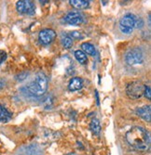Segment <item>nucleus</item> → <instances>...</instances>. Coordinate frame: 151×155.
Here are the masks:
<instances>
[{
  "label": "nucleus",
  "instance_id": "423d86ee",
  "mask_svg": "<svg viewBox=\"0 0 151 155\" xmlns=\"http://www.w3.org/2000/svg\"><path fill=\"white\" fill-rule=\"evenodd\" d=\"M17 11L21 14H33L35 12V4L29 0H20L16 3Z\"/></svg>",
  "mask_w": 151,
  "mask_h": 155
},
{
  "label": "nucleus",
  "instance_id": "6e6552de",
  "mask_svg": "<svg viewBox=\"0 0 151 155\" xmlns=\"http://www.w3.org/2000/svg\"><path fill=\"white\" fill-rule=\"evenodd\" d=\"M64 21L70 25H80L84 21V18L79 11H70L64 16Z\"/></svg>",
  "mask_w": 151,
  "mask_h": 155
},
{
  "label": "nucleus",
  "instance_id": "a211bd4d",
  "mask_svg": "<svg viewBox=\"0 0 151 155\" xmlns=\"http://www.w3.org/2000/svg\"><path fill=\"white\" fill-rule=\"evenodd\" d=\"M27 75H28V73H26V72H23V73H21L19 74L18 75H16V80L18 81H23L24 79L27 78Z\"/></svg>",
  "mask_w": 151,
  "mask_h": 155
},
{
  "label": "nucleus",
  "instance_id": "9d476101",
  "mask_svg": "<svg viewBox=\"0 0 151 155\" xmlns=\"http://www.w3.org/2000/svg\"><path fill=\"white\" fill-rule=\"evenodd\" d=\"M83 87V80L79 77H74L68 84V89L70 91H77Z\"/></svg>",
  "mask_w": 151,
  "mask_h": 155
},
{
  "label": "nucleus",
  "instance_id": "f8f14e48",
  "mask_svg": "<svg viewBox=\"0 0 151 155\" xmlns=\"http://www.w3.org/2000/svg\"><path fill=\"white\" fill-rule=\"evenodd\" d=\"M69 2L72 7L77 9H85L90 6V1H87V0H70Z\"/></svg>",
  "mask_w": 151,
  "mask_h": 155
},
{
  "label": "nucleus",
  "instance_id": "dca6fc26",
  "mask_svg": "<svg viewBox=\"0 0 151 155\" xmlns=\"http://www.w3.org/2000/svg\"><path fill=\"white\" fill-rule=\"evenodd\" d=\"M62 44L64 48H71L73 46V39L69 35H64L62 38Z\"/></svg>",
  "mask_w": 151,
  "mask_h": 155
},
{
  "label": "nucleus",
  "instance_id": "f257e3e1",
  "mask_svg": "<svg viewBox=\"0 0 151 155\" xmlns=\"http://www.w3.org/2000/svg\"><path fill=\"white\" fill-rule=\"evenodd\" d=\"M126 140L136 150H146L150 146V137L146 129L141 126H134L126 133Z\"/></svg>",
  "mask_w": 151,
  "mask_h": 155
},
{
  "label": "nucleus",
  "instance_id": "1a4fd4ad",
  "mask_svg": "<svg viewBox=\"0 0 151 155\" xmlns=\"http://www.w3.org/2000/svg\"><path fill=\"white\" fill-rule=\"evenodd\" d=\"M136 114L144 121L149 123L151 120V107H150V105H145L143 107L138 108L136 110Z\"/></svg>",
  "mask_w": 151,
  "mask_h": 155
},
{
  "label": "nucleus",
  "instance_id": "0eeeda50",
  "mask_svg": "<svg viewBox=\"0 0 151 155\" xmlns=\"http://www.w3.org/2000/svg\"><path fill=\"white\" fill-rule=\"evenodd\" d=\"M56 38V33L52 29H43L38 35V39L41 44L50 45Z\"/></svg>",
  "mask_w": 151,
  "mask_h": 155
},
{
  "label": "nucleus",
  "instance_id": "aec40b11",
  "mask_svg": "<svg viewBox=\"0 0 151 155\" xmlns=\"http://www.w3.org/2000/svg\"><path fill=\"white\" fill-rule=\"evenodd\" d=\"M144 95H145V97L147 98V100H150V98H151V91H150V87L148 86H146L145 87Z\"/></svg>",
  "mask_w": 151,
  "mask_h": 155
},
{
  "label": "nucleus",
  "instance_id": "6ab92c4d",
  "mask_svg": "<svg viewBox=\"0 0 151 155\" xmlns=\"http://www.w3.org/2000/svg\"><path fill=\"white\" fill-rule=\"evenodd\" d=\"M143 26H144V21L141 18H136L134 27H136V28H142Z\"/></svg>",
  "mask_w": 151,
  "mask_h": 155
},
{
  "label": "nucleus",
  "instance_id": "4be33fe9",
  "mask_svg": "<svg viewBox=\"0 0 151 155\" xmlns=\"http://www.w3.org/2000/svg\"><path fill=\"white\" fill-rule=\"evenodd\" d=\"M5 84H6V83H5V81L3 80V79H1L0 78V89H2L4 87H5Z\"/></svg>",
  "mask_w": 151,
  "mask_h": 155
},
{
  "label": "nucleus",
  "instance_id": "4468645a",
  "mask_svg": "<svg viewBox=\"0 0 151 155\" xmlns=\"http://www.w3.org/2000/svg\"><path fill=\"white\" fill-rule=\"evenodd\" d=\"M82 48V51H83L85 54H89L91 56H94L96 54V50L93 45H91V43H83L81 45Z\"/></svg>",
  "mask_w": 151,
  "mask_h": 155
},
{
  "label": "nucleus",
  "instance_id": "7ed1b4c3",
  "mask_svg": "<svg viewBox=\"0 0 151 155\" xmlns=\"http://www.w3.org/2000/svg\"><path fill=\"white\" fill-rule=\"evenodd\" d=\"M145 87L140 81H132L126 87V94L132 100H138L144 96Z\"/></svg>",
  "mask_w": 151,
  "mask_h": 155
},
{
  "label": "nucleus",
  "instance_id": "f3484780",
  "mask_svg": "<svg viewBox=\"0 0 151 155\" xmlns=\"http://www.w3.org/2000/svg\"><path fill=\"white\" fill-rule=\"evenodd\" d=\"M69 36L72 38V39H77V40H81L84 38V34L82 32H79V31H72L69 35Z\"/></svg>",
  "mask_w": 151,
  "mask_h": 155
},
{
  "label": "nucleus",
  "instance_id": "20e7f679",
  "mask_svg": "<svg viewBox=\"0 0 151 155\" xmlns=\"http://www.w3.org/2000/svg\"><path fill=\"white\" fill-rule=\"evenodd\" d=\"M144 60L145 58L143 51L139 48H132L129 50L125 55V61L131 66L141 64L143 63Z\"/></svg>",
  "mask_w": 151,
  "mask_h": 155
},
{
  "label": "nucleus",
  "instance_id": "9b49d317",
  "mask_svg": "<svg viewBox=\"0 0 151 155\" xmlns=\"http://www.w3.org/2000/svg\"><path fill=\"white\" fill-rule=\"evenodd\" d=\"M12 117V114L3 105H0V123H7Z\"/></svg>",
  "mask_w": 151,
  "mask_h": 155
},
{
  "label": "nucleus",
  "instance_id": "ddd939ff",
  "mask_svg": "<svg viewBox=\"0 0 151 155\" xmlns=\"http://www.w3.org/2000/svg\"><path fill=\"white\" fill-rule=\"evenodd\" d=\"M90 128L91 131L94 134V135H99L101 132V124H100V121L98 119H93L91 124H90Z\"/></svg>",
  "mask_w": 151,
  "mask_h": 155
},
{
  "label": "nucleus",
  "instance_id": "412c9836",
  "mask_svg": "<svg viewBox=\"0 0 151 155\" xmlns=\"http://www.w3.org/2000/svg\"><path fill=\"white\" fill-rule=\"evenodd\" d=\"M7 59V53L4 50H0V64H2Z\"/></svg>",
  "mask_w": 151,
  "mask_h": 155
},
{
  "label": "nucleus",
  "instance_id": "39448f33",
  "mask_svg": "<svg viewBox=\"0 0 151 155\" xmlns=\"http://www.w3.org/2000/svg\"><path fill=\"white\" fill-rule=\"evenodd\" d=\"M135 20H136V17L132 15V14H126V15L123 16L119 21L120 31L125 35H130L134 28Z\"/></svg>",
  "mask_w": 151,
  "mask_h": 155
},
{
  "label": "nucleus",
  "instance_id": "2eb2a0df",
  "mask_svg": "<svg viewBox=\"0 0 151 155\" xmlns=\"http://www.w3.org/2000/svg\"><path fill=\"white\" fill-rule=\"evenodd\" d=\"M75 58L80 64H86L88 61L87 55L82 50H76L75 51Z\"/></svg>",
  "mask_w": 151,
  "mask_h": 155
},
{
  "label": "nucleus",
  "instance_id": "f03ea898",
  "mask_svg": "<svg viewBox=\"0 0 151 155\" xmlns=\"http://www.w3.org/2000/svg\"><path fill=\"white\" fill-rule=\"evenodd\" d=\"M27 93L31 96L41 97L43 96L48 89V78L44 73H38L33 82H31L28 86L25 87Z\"/></svg>",
  "mask_w": 151,
  "mask_h": 155
}]
</instances>
